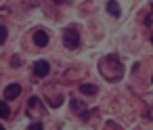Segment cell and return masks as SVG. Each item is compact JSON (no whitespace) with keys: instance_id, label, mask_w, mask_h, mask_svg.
<instances>
[{"instance_id":"10","label":"cell","mask_w":153,"mask_h":130,"mask_svg":"<svg viewBox=\"0 0 153 130\" xmlns=\"http://www.w3.org/2000/svg\"><path fill=\"white\" fill-rule=\"evenodd\" d=\"M53 2H57V4H65L67 0H53Z\"/></svg>"},{"instance_id":"3","label":"cell","mask_w":153,"mask_h":130,"mask_svg":"<svg viewBox=\"0 0 153 130\" xmlns=\"http://www.w3.org/2000/svg\"><path fill=\"white\" fill-rule=\"evenodd\" d=\"M21 94V84H9L7 88H4V99L7 101H13V99H17Z\"/></svg>"},{"instance_id":"1","label":"cell","mask_w":153,"mask_h":130,"mask_svg":"<svg viewBox=\"0 0 153 130\" xmlns=\"http://www.w3.org/2000/svg\"><path fill=\"white\" fill-rule=\"evenodd\" d=\"M63 44H65L67 48H78V44H80V34H78L76 27H67V30L63 32Z\"/></svg>"},{"instance_id":"9","label":"cell","mask_w":153,"mask_h":130,"mask_svg":"<svg viewBox=\"0 0 153 130\" xmlns=\"http://www.w3.org/2000/svg\"><path fill=\"white\" fill-rule=\"evenodd\" d=\"M30 130H42V122H32L30 124Z\"/></svg>"},{"instance_id":"12","label":"cell","mask_w":153,"mask_h":130,"mask_svg":"<svg viewBox=\"0 0 153 130\" xmlns=\"http://www.w3.org/2000/svg\"><path fill=\"white\" fill-rule=\"evenodd\" d=\"M151 13H153V4H151Z\"/></svg>"},{"instance_id":"13","label":"cell","mask_w":153,"mask_h":130,"mask_svg":"<svg viewBox=\"0 0 153 130\" xmlns=\"http://www.w3.org/2000/svg\"><path fill=\"white\" fill-rule=\"evenodd\" d=\"M151 82H153V78H151Z\"/></svg>"},{"instance_id":"6","label":"cell","mask_w":153,"mask_h":130,"mask_svg":"<svg viewBox=\"0 0 153 130\" xmlns=\"http://www.w3.org/2000/svg\"><path fill=\"white\" fill-rule=\"evenodd\" d=\"M11 115V107L4 103V101H0V117H2V120H7Z\"/></svg>"},{"instance_id":"11","label":"cell","mask_w":153,"mask_h":130,"mask_svg":"<svg viewBox=\"0 0 153 130\" xmlns=\"http://www.w3.org/2000/svg\"><path fill=\"white\" fill-rule=\"evenodd\" d=\"M151 44H153V34H151Z\"/></svg>"},{"instance_id":"5","label":"cell","mask_w":153,"mask_h":130,"mask_svg":"<svg viewBox=\"0 0 153 130\" xmlns=\"http://www.w3.org/2000/svg\"><path fill=\"white\" fill-rule=\"evenodd\" d=\"M107 11H109L113 17H120V15H122V11H120V4H117V0H109V2H107Z\"/></svg>"},{"instance_id":"8","label":"cell","mask_w":153,"mask_h":130,"mask_svg":"<svg viewBox=\"0 0 153 130\" xmlns=\"http://www.w3.org/2000/svg\"><path fill=\"white\" fill-rule=\"evenodd\" d=\"M7 27H2V25H0V44H4V40H7Z\"/></svg>"},{"instance_id":"2","label":"cell","mask_w":153,"mask_h":130,"mask_svg":"<svg viewBox=\"0 0 153 130\" xmlns=\"http://www.w3.org/2000/svg\"><path fill=\"white\" fill-rule=\"evenodd\" d=\"M48 71H51V65H48V61H36V63H34V74H36L38 78H44V76H48Z\"/></svg>"},{"instance_id":"7","label":"cell","mask_w":153,"mask_h":130,"mask_svg":"<svg viewBox=\"0 0 153 130\" xmlns=\"http://www.w3.org/2000/svg\"><path fill=\"white\" fill-rule=\"evenodd\" d=\"M80 90L84 94H97V86L94 84H80Z\"/></svg>"},{"instance_id":"4","label":"cell","mask_w":153,"mask_h":130,"mask_svg":"<svg viewBox=\"0 0 153 130\" xmlns=\"http://www.w3.org/2000/svg\"><path fill=\"white\" fill-rule=\"evenodd\" d=\"M34 42H36L38 46H46V44H48V34H46L44 30H36V32H34Z\"/></svg>"}]
</instances>
